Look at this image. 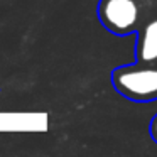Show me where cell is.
Listing matches in <instances>:
<instances>
[{"label": "cell", "instance_id": "cell-4", "mask_svg": "<svg viewBox=\"0 0 157 157\" xmlns=\"http://www.w3.org/2000/svg\"><path fill=\"white\" fill-rule=\"evenodd\" d=\"M149 135H150V139L157 144V113L150 118V122H149Z\"/></svg>", "mask_w": 157, "mask_h": 157}, {"label": "cell", "instance_id": "cell-2", "mask_svg": "<svg viewBox=\"0 0 157 157\" xmlns=\"http://www.w3.org/2000/svg\"><path fill=\"white\" fill-rule=\"evenodd\" d=\"M110 78L117 93L127 100L140 103L157 100V64L135 61L115 68Z\"/></svg>", "mask_w": 157, "mask_h": 157}, {"label": "cell", "instance_id": "cell-1", "mask_svg": "<svg viewBox=\"0 0 157 157\" xmlns=\"http://www.w3.org/2000/svg\"><path fill=\"white\" fill-rule=\"evenodd\" d=\"M96 17L110 34L125 37L157 19V0H100Z\"/></svg>", "mask_w": 157, "mask_h": 157}, {"label": "cell", "instance_id": "cell-3", "mask_svg": "<svg viewBox=\"0 0 157 157\" xmlns=\"http://www.w3.org/2000/svg\"><path fill=\"white\" fill-rule=\"evenodd\" d=\"M135 61L157 64V19L135 32Z\"/></svg>", "mask_w": 157, "mask_h": 157}]
</instances>
